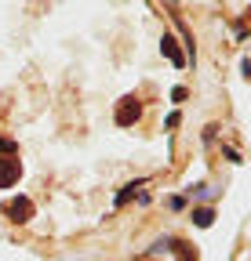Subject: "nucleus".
<instances>
[{
	"instance_id": "f257e3e1",
	"label": "nucleus",
	"mask_w": 251,
	"mask_h": 261,
	"mask_svg": "<svg viewBox=\"0 0 251 261\" xmlns=\"http://www.w3.org/2000/svg\"><path fill=\"white\" fill-rule=\"evenodd\" d=\"M139 120H142V102H139L135 94H124L120 102H117V123L120 127H131Z\"/></svg>"
},
{
	"instance_id": "f03ea898",
	"label": "nucleus",
	"mask_w": 251,
	"mask_h": 261,
	"mask_svg": "<svg viewBox=\"0 0 251 261\" xmlns=\"http://www.w3.org/2000/svg\"><path fill=\"white\" fill-rule=\"evenodd\" d=\"M4 214L15 225H26L29 218H33V200H29V196H11V200L4 203Z\"/></svg>"
},
{
	"instance_id": "7ed1b4c3",
	"label": "nucleus",
	"mask_w": 251,
	"mask_h": 261,
	"mask_svg": "<svg viewBox=\"0 0 251 261\" xmlns=\"http://www.w3.org/2000/svg\"><path fill=\"white\" fill-rule=\"evenodd\" d=\"M22 178V163L15 156H0V189H11Z\"/></svg>"
},
{
	"instance_id": "20e7f679",
	"label": "nucleus",
	"mask_w": 251,
	"mask_h": 261,
	"mask_svg": "<svg viewBox=\"0 0 251 261\" xmlns=\"http://www.w3.org/2000/svg\"><path fill=\"white\" fill-rule=\"evenodd\" d=\"M161 51H164V58L175 65V69H182V65H186V51L178 47V40L171 37V33H164V37H161Z\"/></svg>"
},
{
	"instance_id": "39448f33",
	"label": "nucleus",
	"mask_w": 251,
	"mask_h": 261,
	"mask_svg": "<svg viewBox=\"0 0 251 261\" xmlns=\"http://www.w3.org/2000/svg\"><path fill=\"white\" fill-rule=\"evenodd\" d=\"M142 185H146V178H135V181H128V185H120V192L113 196V207H124V203H131L135 196L142 192Z\"/></svg>"
},
{
	"instance_id": "423d86ee",
	"label": "nucleus",
	"mask_w": 251,
	"mask_h": 261,
	"mask_svg": "<svg viewBox=\"0 0 251 261\" xmlns=\"http://www.w3.org/2000/svg\"><path fill=\"white\" fill-rule=\"evenodd\" d=\"M190 221H193L197 228H211V225H215V211H211V207H193V211H190Z\"/></svg>"
},
{
	"instance_id": "0eeeda50",
	"label": "nucleus",
	"mask_w": 251,
	"mask_h": 261,
	"mask_svg": "<svg viewBox=\"0 0 251 261\" xmlns=\"http://www.w3.org/2000/svg\"><path fill=\"white\" fill-rule=\"evenodd\" d=\"M186 196H193V200H211V185L208 181H197V185H190V189H186Z\"/></svg>"
},
{
	"instance_id": "6e6552de",
	"label": "nucleus",
	"mask_w": 251,
	"mask_h": 261,
	"mask_svg": "<svg viewBox=\"0 0 251 261\" xmlns=\"http://www.w3.org/2000/svg\"><path fill=\"white\" fill-rule=\"evenodd\" d=\"M0 156H18V142H11V138H0Z\"/></svg>"
},
{
	"instance_id": "1a4fd4ad",
	"label": "nucleus",
	"mask_w": 251,
	"mask_h": 261,
	"mask_svg": "<svg viewBox=\"0 0 251 261\" xmlns=\"http://www.w3.org/2000/svg\"><path fill=\"white\" fill-rule=\"evenodd\" d=\"M222 156H226L230 163H244V156H240V149H233V145H222Z\"/></svg>"
},
{
	"instance_id": "9d476101",
	"label": "nucleus",
	"mask_w": 251,
	"mask_h": 261,
	"mask_svg": "<svg viewBox=\"0 0 251 261\" xmlns=\"http://www.w3.org/2000/svg\"><path fill=\"white\" fill-rule=\"evenodd\" d=\"M168 207L171 211H186V196H168Z\"/></svg>"
},
{
	"instance_id": "9b49d317",
	"label": "nucleus",
	"mask_w": 251,
	"mask_h": 261,
	"mask_svg": "<svg viewBox=\"0 0 251 261\" xmlns=\"http://www.w3.org/2000/svg\"><path fill=\"white\" fill-rule=\"evenodd\" d=\"M215 138H218V123H208L204 127V142H215Z\"/></svg>"
},
{
	"instance_id": "f8f14e48",
	"label": "nucleus",
	"mask_w": 251,
	"mask_h": 261,
	"mask_svg": "<svg viewBox=\"0 0 251 261\" xmlns=\"http://www.w3.org/2000/svg\"><path fill=\"white\" fill-rule=\"evenodd\" d=\"M233 33H237V44H244V40H247V25H244V22H237V25H233Z\"/></svg>"
},
{
	"instance_id": "ddd939ff",
	"label": "nucleus",
	"mask_w": 251,
	"mask_h": 261,
	"mask_svg": "<svg viewBox=\"0 0 251 261\" xmlns=\"http://www.w3.org/2000/svg\"><path fill=\"white\" fill-rule=\"evenodd\" d=\"M178 123H182V116H178V113H168V120H164V127H168V130H175Z\"/></svg>"
}]
</instances>
